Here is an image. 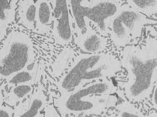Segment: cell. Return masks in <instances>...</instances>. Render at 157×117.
Here are the masks:
<instances>
[{
    "mask_svg": "<svg viewBox=\"0 0 157 117\" xmlns=\"http://www.w3.org/2000/svg\"><path fill=\"white\" fill-rule=\"evenodd\" d=\"M121 65L127 73L119 84L127 101L139 103L149 98L157 81V39L149 37L142 44L125 47Z\"/></svg>",
    "mask_w": 157,
    "mask_h": 117,
    "instance_id": "1",
    "label": "cell"
},
{
    "mask_svg": "<svg viewBox=\"0 0 157 117\" xmlns=\"http://www.w3.org/2000/svg\"><path fill=\"white\" fill-rule=\"evenodd\" d=\"M117 87L111 79H104L88 84L72 92L60 94L54 99V105L61 117L85 115L98 117L117 101L113 95Z\"/></svg>",
    "mask_w": 157,
    "mask_h": 117,
    "instance_id": "2",
    "label": "cell"
},
{
    "mask_svg": "<svg viewBox=\"0 0 157 117\" xmlns=\"http://www.w3.org/2000/svg\"><path fill=\"white\" fill-rule=\"evenodd\" d=\"M121 63L111 54H81L57 83L60 94L80 89L91 82L111 79L121 70Z\"/></svg>",
    "mask_w": 157,
    "mask_h": 117,
    "instance_id": "3",
    "label": "cell"
},
{
    "mask_svg": "<svg viewBox=\"0 0 157 117\" xmlns=\"http://www.w3.org/2000/svg\"><path fill=\"white\" fill-rule=\"evenodd\" d=\"M69 5L77 34L93 24L103 36L109 33V25L121 7L115 0H69Z\"/></svg>",
    "mask_w": 157,
    "mask_h": 117,
    "instance_id": "4",
    "label": "cell"
},
{
    "mask_svg": "<svg viewBox=\"0 0 157 117\" xmlns=\"http://www.w3.org/2000/svg\"><path fill=\"white\" fill-rule=\"evenodd\" d=\"M32 40L24 32H10L0 46V81L6 80L34 62Z\"/></svg>",
    "mask_w": 157,
    "mask_h": 117,
    "instance_id": "5",
    "label": "cell"
},
{
    "mask_svg": "<svg viewBox=\"0 0 157 117\" xmlns=\"http://www.w3.org/2000/svg\"><path fill=\"white\" fill-rule=\"evenodd\" d=\"M149 23L150 20L144 15L128 5L121 6L109 27L112 42L117 48L126 47L141 37L143 28Z\"/></svg>",
    "mask_w": 157,
    "mask_h": 117,
    "instance_id": "6",
    "label": "cell"
},
{
    "mask_svg": "<svg viewBox=\"0 0 157 117\" xmlns=\"http://www.w3.org/2000/svg\"><path fill=\"white\" fill-rule=\"evenodd\" d=\"M52 4V34L58 44L65 46L71 42L73 37L69 0H50Z\"/></svg>",
    "mask_w": 157,
    "mask_h": 117,
    "instance_id": "7",
    "label": "cell"
},
{
    "mask_svg": "<svg viewBox=\"0 0 157 117\" xmlns=\"http://www.w3.org/2000/svg\"><path fill=\"white\" fill-rule=\"evenodd\" d=\"M47 103V96L43 89L34 90L27 98L14 107V117H44L42 111Z\"/></svg>",
    "mask_w": 157,
    "mask_h": 117,
    "instance_id": "8",
    "label": "cell"
},
{
    "mask_svg": "<svg viewBox=\"0 0 157 117\" xmlns=\"http://www.w3.org/2000/svg\"><path fill=\"white\" fill-rule=\"evenodd\" d=\"M75 42L78 48L86 53H100L107 48L106 39L92 28L77 34Z\"/></svg>",
    "mask_w": 157,
    "mask_h": 117,
    "instance_id": "9",
    "label": "cell"
},
{
    "mask_svg": "<svg viewBox=\"0 0 157 117\" xmlns=\"http://www.w3.org/2000/svg\"><path fill=\"white\" fill-rule=\"evenodd\" d=\"M36 4V29L41 34L46 33L52 22V6L48 0H38Z\"/></svg>",
    "mask_w": 157,
    "mask_h": 117,
    "instance_id": "10",
    "label": "cell"
},
{
    "mask_svg": "<svg viewBox=\"0 0 157 117\" xmlns=\"http://www.w3.org/2000/svg\"><path fill=\"white\" fill-rule=\"evenodd\" d=\"M33 92L34 87L32 84L15 85L11 87L7 92L4 93V103L10 106H16L29 98Z\"/></svg>",
    "mask_w": 157,
    "mask_h": 117,
    "instance_id": "11",
    "label": "cell"
},
{
    "mask_svg": "<svg viewBox=\"0 0 157 117\" xmlns=\"http://www.w3.org/2000/svg\"><path fill=\"white\" fill-rule=\"evenodd\" d=\"M36 4L34 0H23L20 4L18 14L20 23L24 27L32 29L36 23Z\"/></svg>",
    "mask_w": 157,
    "mask_h": 117,
    "instance_id": "12",
    "label": "cell"
},
{
    "mask_svg": "<svg viewBox=\"0 0 157 117\" xmlns=\"http://www.w3.org/2000/svg\"><path fill=\"white\" fill-rule=\"evenodd\" d=\"M37 68L32 69H24L19 71L6 81L5 86L11 87L17 85L32 84L33 85L36 78Z\"/></svg>",
    "mask_w": 157,
    "mask_h": 117,
    "instance_id": "13",
    "label": "cell"
},
{
    "mask_svg": "<svg viewBox=\"0 0 157 117\" xmlns=\"http://www.w3.org/2000/svg\"><path fill=\"white\" fill-rule=\"evenodd\" d=\"M126 1L129 6L147 17H151L157 14V0Z\"/></svg>",
    "mask_w": 157,
    "mask_h": 117,
    "instance_id": "14",
    "label": "cell"
},
{
    "mask_svg": "<svg viewBox=\"0 0 157 117\" xmlns=\"http://www.w3.org/2000/svg\"><path fill=\"white\" fill-rule=\"evenodd\" d=\"M116 108L117 117H145L141 110L128 101H122Z\"/></svg>",
    "mask_w": 157,
    "mask_h": 117,
    "instance_id": "15",
    "label": "cell"
},
{
    "mask_svg": "<svg viewBox=\"0 0 157 117\" xmlns=\"http://www.w3.org/2000/svg\"><path fill=\"white\" fill-rule=\"evenodd\" d=\"M14 16L15 7L9 0H0V25L4 28L12 22Z\"/></svg>",
    "mask_w": 157,
    "mask_h": 117,
    "instance_id": "16",
    "label": "cell"
},
{
    "mask_svg": "<svg viewBox=\"0 0 157 117\" xmlns=\"http://www.w3.org/2000/svg\"><path fill=\"white\" fill-rule=\"evenodd\" d=\"M0 117H14V109L8 105L0 106Z\"/></svg>",
    "mask_w": 157,
    "mask_h": 117,
    "instance_id": "17",
    "label": "cell"
},
{
    "mask_svg": "<svg viewBox=\"0 0 157 117\" xmlns=\"http://www.w3.org/2000/svg\"><path fill=\"white\" fill-rule=\"evenodd\" d=\"M151 102L155 109L157 110V81L152 91Z\"/></svg>",
    "mask_w": 157,
    "mask_h": 117,
    "instance_id": "18",
    "label": "cell"
},
{
    "mask_svg": "<svg viewBox=\"0 0 157 117\" xmlns=\"http://www.w3.org/2000/svg\"><path fill=\"white\" fill-rule=\"evenodd\" d=\"M5 88V85H3L0 86V106L3 105L4 102V97L3 90Z\"/></svg>",
    "mask_w": 157,
    "mask_h": 117,
    "instance_id": "19",
    "label": "cell"
},
{
    "mask_svg": "<svg viewBox=\"0 0 157 117\" xmlns=\"http://www.w3.org/2000/svg\"><path fill=\"white\" fill-rule=\"evenodd\" d=\"M147 117H157V110H151L149 112Z\"/></svg>",
    "mask_w": 157,
    "mask_h": 117,
    "instance_id": "20",
    "label": "cell"
},
{
    "mask_svg": "<svg viewBox=\"0 0 157 117\" xmlns=\"http://www.w3.org/2000/svg\"><path fill=\"white\" fill-rule=\"evenodd\" d=\"M65 117H99L96 116H88L85 115H68Z\"/></svg>",
    "mask_w": 157,
    "mask_h": 117,
    "instance_id": "21",
    "label": "cell"
}]
</instances>
